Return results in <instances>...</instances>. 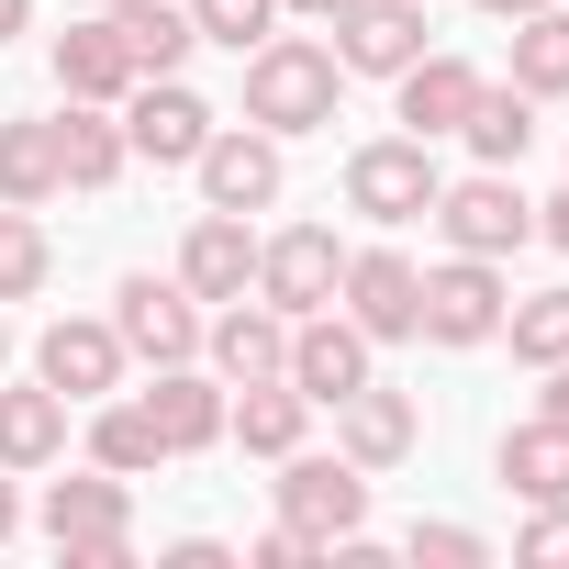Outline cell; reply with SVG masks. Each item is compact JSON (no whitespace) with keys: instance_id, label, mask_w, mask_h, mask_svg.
Segmentation results:
<instances>
[{"instance_id":"cell-12","label":"cell","mask_w":569,"mask_h":569,"mask_svg":"<svg viewBox=\"0 0 569 569\" xmlns=\"http://www.w3.org/2000/svg\"><path fill=\"white\" fill-rule=\"evenodd\" d=\"M123 336H112V313H57L46 336H34V380L46 391H68V402H101V391H123Z\"/></svg>"},{"instance_id":"cell-10","label":"cell","mask_w":569,"mask_h":569,"mask_svg":"<svg viewBox=\"0 0 569 569\" xmlns=\"http://www.w3.org/2000/svg\"><path fill=\"white\" fill-rule=\"evenodd\" d=\"M112 336H123V358H146V369L201 358V302L179 291V268H168V279H157V268L123 279V291H112Z\"/></svg>"},{"instance_id":"cell-5","label":"cell","mask_w":569,"mask_h":569,"mask_svg":"<svg viewBox=\"0 0 569 569\" xmlns=\"http://www.w3.org/2000/svg\"><path fill=\"white\" fill-rule=\"evenodd\" d=\"M436 190H447V168H436L425 134H369L347 157V212H369V223H425Z\"/></svg>"},{"instance_id":"cell-34","label":"cell","mask_w":569,"mask_h":569,"mask_svg":"<svg viewBox=\"0 0 569 569\" xmlns=\"http://www.w3.org/2000/svg\"><path fill=\"white\" fill-rule=\"evenodd\" d=\"M513 558H536V569H558V558H569V502H536V525L513 536Z\"/></svg>"},{"instance_id":"cell-8","label":"cell","mask_w":569,"mask_h":569,"mask_svg":"<svg viewBox=\"0 0 569 569\" xmlns=\"http://www.w3.org/2000/svg\"><path fill=\"white\" fill-rule=\"evenodd\" d=\"M336 313L369 336V347H402L425 325V268L402 246H347V279H336Z\"/></svg>"},{"instance_id":"cell-36","label":"cell","mask_w":569,"mask_h":569,"mask_svg":"<svg viewBox=\"0 0 569 569\" xmlns=\"http://www.w3.org/2000/svg\"><path fill=\"white\" fill-rule=\"evenodd\" d=\"M536 380H547V391H536V413H547V425H569V358H558V369H536Z\"/></svg>"},{"instance_id":"cell-11","label":"cell","mask_w":569,"mask_h":569,"mask_svg":"<svg viewBox=\"0 0 569 569\" xmlns=\"http://www.w3.org/2000/svg\"><path fill=\"white\" fill-rule=\"evenodd\" d=\"M212 123H223V112H212V101H201V90H190L179 68H168V79H134V90H123V146H134L146 168H190V157L212 146Z\"/></svg>"},{"instance_id":"cell-18","label":"cell","mask_w":569,"mask_h":569,"mask_svg":"<svg viewBox=\"0 0 569 569\" xmlns=\"http://www.w3.org/2000/svg\"><path fill=\"white\" fill-rule=\"evenodd\" d=\"M469 101H480V68L447 57V46H425V57L391 79V112H402V134H425V146H447V134L469 123Z\"/></svg>"},{"instance_id":"cell-17","label":"cell","mask_w":569,"mask_h":569,"mask_svg":"<svg viewBox=\"0 0 569 569\" xmlns=\"http://www.w3.org/2000/svg\"><path fill=\"white\" fill-rule=\"evenodd\" d=\"M179 291L190 302H246L257 291V223L246 212H201L179 234Z\"/></svg>"},{"instance_id":"cell-38","label":"cell","mask_w":569,"mask_h":569,"mask_svg":"<svg viewBox=\"0 0 569 569\" xmlns=\"http://www.w3.org/2000/svg\"><path fill=\"white\" fill-rule=\"evenodd\" d=\"M12 34H34V0H0V46H12Z\"/></svg>"},{"instance_id":"cell-41","label":"cell","mask_w":569,"mask_h":569,"mask_svg":"<svg viewBox=\"0 0 569 569\" xmlns=\"http://www.w3.org/2000/svg\"><path fill=\"white\" fill-rule=\"evenodd\" d=\"M480 12H491V23H525V12H547V0H480Z\"/></svg>"},{"instance_id":"cell-4","label":"cell","mask_w":569,"mask_h":569,"mask_svg":"<svg viewBox=\"0 0 569 569\" xmlns=\"http://www.w3.org/2000/svg\"><path fill=\"white\" fill-rule=\"evenodd\" d=\"M502 313H513V279H502V257H436L425 268V347H491L502 336Z\"/></svg>"},{"instance_id":"cell-7","label":"cell","mask_w":569,"mask_h":569,"mask_svg":"<svg viewBox=\"0 0 569 569\" xmlns=\"http://www.w3.org/2000/svg\"><path fill=\"white\" fill-rule=\"evenodd\" d=\"M190 179H201V212H279V190H291V157H279V134H257V123H212V146L190 157Z\"/></svg>"},{"instance_id":"cell-30","label":"cell","mask_w":569,"mask_h":569,"mask_svg":"<svg viewBox=\"0 0 569 569\" xmlns=\"http://www.w3.org/2000/svg\"><path fill=\"white\" fill-rule=\"evenodd\" d=\"M46 279H57V234H46L34 212L0 201V302H34Z\"/></svg>"},{"instance_id":"cell-16","label":"cell","mask_w":569,"mask_h":569,"mask_svg":"<svg viewBox=\"0 0 569 569\" xmlns=\"http://www.w3.org/2000/svg\"><path fill=\"white\" fill-rule=\"evenodd\" d=\"M336 447L380 480V469H402L413 447H425V413H413V391H391V380H358L347 402H336Z\"/></svg>"},{"instance_id":"cell-33","label":"cell","mask_w":569,"mask_h":569,"mask_svg":"<svg viewBox=\"0 0 569 569\" xmlns=\"http://www.w3.org/2000/svg\"><path fill=\"white\" fill-rule=\"evenodd\" d=\"M402 558H413V569H480L491 547H480L469 525H413V536H402Z\"/></svg>"},{"instance_id":"cell-19","label":"cell","mask_w":569,"mask_h":569,"mask_svg":"<svg viewBox=\"0 0 569 569\" xmlns=\"http://www.w3.org/2000/svg\"><path fill=\"white\" fill-rule=\"evenodd\" d=\"M146 413H157L168 458H201V447H223V413H234V391H223L201 358H179V369H157V380H146Z\"/></svg>"},{"instance_id":"cell-29","label":"cell","mask_w":569,"mask_h":569,"mask_svg":"<svg viewBox=\"0 0 569 569\" xmlns=\"http://www.w3.org/2000/svg\"><path fill=\"white\" fill-rule=\"evenodd\" d=\"M525 101H569V0H547V12L513 23V68H502Z\"/></svg>"},{"instance_id":"cell-23","label":"cell","mask_w":569,"mask_h":569,"mask_svg":"<svg viewBox=\"0 0 569 569\" xmlns=\"http://www.w3.org/2000/svg\"><path fill=\"white\" fill-rule=\"evenodd\" d=\"M57 168H68V190H112V179L134 168V146H123V112H101V101H68V112H57Z\"/></svg>"},{"instance_id":"cell-43","label":"cell","mask_w":569,"mask_h":569,"mask_svg":"<svg viewBox=\"0 0 569 569\" xmlns=\"http://www.w3.org/2000/svg\"><path fill=\"white\" fill-rule=\"evenodd\" d=\"M425 12H436V0H425Z\"/></svg>"},{"instance_id":"cell-9","label":"cell","mask_w":569,"mask_h":569,"mask_svg":"<svg viewBox=\"0 0 569 569\" xmlns=\"http://www.w3.org/2000/svg\"><path fill=\"white\" fill-rule=\"evenodd\" d=\"M336 279H347V246H336V223H279V234H257V302L268 313H325L336 302Z\"/></svg>"},{"instance_id":"cell-6","label":"cell","mask_w":569,"mask_h":569,"mask_svg":"<svg viewBox=\"0 0 569 569\" xmlns=\"http://www.w3.org/2000/svg\"><path fill=\"white\" fill-rule=\"evenodd\" d=\"M279 525H291V536H313V547L358 536V525H369V469H358L347 447H336V458L291 447V458H279Z\"/></svg>"},{"instance_id":"cell-21","label":"cell","mask_w":569,"mask_h":569,"mask_svg":"<svg viewBox=\"0 0 569 569\" xmlns=\"http://www.w3.org/2000/svg\"><path fill=\"white\" fill-rule=\"evenodd\" d=\"M46 68H57V101H101V112H123V90H134V57H123L112 12H101V23H68V34L46 46Z\"/></svg>"},{"instance_id":"cell-37","label":"cell","mask_w":569,"mask_h":569,"mask_svg":"<svg viewBox=\"0 0 569 569\" xmlns=\"http://www.w3.org/2000/svg\"><path fill=\"white\" fill-rule=\"evenodd\" d=\"M536 234H547V246L569 257V190H558V201H536Z\"/></svg>"},{"instance_id":"cell-1","label":"cell","mask_w":569,"mask_h":569,"mask_svg":"<svg viewBox=\"0 0 569 569\" xmlns=\"http://www.w3.org/2000/svg\"><path fill=\"white\" fill-rule=\"evenodd\" d=\"M336 90H347V68H336V46H313V34H268L257 57H246V123L257 134H325L336 123Z\"/></svg>"},{"instance_id":"cell-26","label":"cell","mask_w":569,"mask_h":569,"mask_svg":"<svg viewBox=\"0 0 569 569\" xmlns=\"http://www.w3.org/2000/svg\"><path fill=\"white\" fill-rule=\"evenodd\" d=\"M112 34H123V57H134V79H168V68H190V0H112Z\"/></svg>"},{"instance_id":"cell-2","label":"cell","mask_w":569,"mask_h":569,"mask_svg":"<svg viewBox=\"0 0 569 569\" xmlns=\"http://www.w3.org/2000/svg\"><path fill=\"white\" fill-rule=\"evenodd\" d=\"M425 223L447 234V257H513V246H536V201H525L513 168H469V179H447Z\"/></svg>"},{"instance_id":"cell-15","label":"cell","mask_w":569,"mask_h":569,"mask_svg":"<svg viewBox=\"0 0 569 569\" xmlns=\"http://www.w3.org/2000/svg\"><path fill=\"white\" fill-rule=\"evenodd\" d=\"M291 380L313 391V413H336L358 380H380V347H369V336L325 302V313H302V325H291Z\"/></svg>"},{"instance_id":"cell-14","label":"cell","mask_w":569,"mask_h":569,"mask_svg":"<svg viewBox=\"0 0 569 569\" xmlns=\"http://www.w3.org/2000/svg\"><path fill=\"white\" fill-rule=\"evenodd\" d=\"M201 369L234 391V380H279V369H291V313H268L257 291L246 302H212L201 313Z\"/></svg>"},{"instance_id":"cell-22","label":"cell","mask_w":569,"mask_h":569,"mask_svg":"<svg viewBox=\"0 0 569 569\" xmlns=\"http://www.w3.org/2000/svg\"><path fill=\"white\" fill-rule=\"evenodd\" d=\"M68 391H46V380H23V391H0V469L12 480H34V469H57L68 458Z\"/></svg>"},{"instance_id":"cell-3","label":"cell","mask_w":569,"mask_h":569,"mask_svg":"<svg viewBox=\"0 0 569 569\" xmlns=\"http://www.w3.org/2000/svg\"><path fill=\"white\" fill-rule=\"evenodd\" d=\"M46 536H57L68 569H123L134 558V480H112V469L57 480L46 491Z\"/></svg>"},{"instance_id":"cell-40","label":"cell","mask_w":569,"mask_h":569,"mask_svg":"<svg viewBox=\"0 0 569 569\" xmlns=\"http://www.w3.org/2000/svg\"><path fill=\"white\" fill-rule=\"evenodd\" d=\"M279 12H302V23H336V12H347V0H279Z\"/></svg>"},{"instance_id":"cell-27","label":"cell","mask_w":569,"mask_h":569,"mask_svg":"<svg viewBox=\"0 0 569 569\" xmlns=\"http://www.w3.org/2000/svg\"><path fill=\"white\" fill-rule=\"evenodd\" d=\"M57 190H68V168H57V123L12 112V123H0V201H12V212H46Z\"/></svg>"},{"instance_id":"cell-24","label":"cell","mask_w":569,"mask_h":569,"mask_svg":"<svg viewBox=\"0 0 569 569\" xmlns=\"http://www.w3.org/2000/svg\"><path fill=\"white\" fill-rule=\"evenodd\" d=\"M157 458H168V436H157L146 391H101V402H90V469H112V480H146Z\"/></svg>"},{"instance_id":"cell-20","label":"cell","mask_w":569,"mask_h":569,"mask_svg":"<svg viewBox=\"0 0 569 569\" xmlns=\"http://www.w3.org/2000/svg\"><path fill=\"white\" fill-rule=\"evenodd\" d=\"M313 436V391L279 369V380H234V413H223V447H246V458H291Z\"/></svg>"},{"instance_id":"cell-35","label":"cell","mask_w":569,"mask_h":569,"mask_svg":"<svg viewBox=\"0 0 569 569\" xmlns=\"http://www.w3.org/2000/svg\"><path fill=\"white\" fill-rule=\"evenodd\" d=\"M313 558H325V547H313V536H291V525H268V536H257V558H246V569H313Z\"/></svg>"},{"instance_id":"cell-28","label":"cell","mask_w":569,"mask_h":569,"mask_svg":"<svg viewBox=\"0 0 569 569\" xmlns=\"http://www.w3.org/2000/svg\"><path fill=\"white\" fill-rule=\"evenodd\" d=\"M458 146H469L480 168H525V146H536V101H525L513 79H480V101H469Z\"/></svg>"},{"instance_id":"cell-42","label":"cell","mask_w":569,"mask_h":569,"mask_svg":"<svg viewBox=\"0 0 569 569\" xmlns=\"http://www.w3.org/2000/svg\"><path fill=\"white\" fill-rule=\"evenodd\" d=\"M0 369H12V302H0Z\"/></svg>"},{"instance_id":"cell-13","label":"cell","mask_w":569,"mask_h":569,"mask_svg":"<svg viewBox=\"0 0 569 569\" xmlns=\"http://www.w3.org/2000/svg\"><path fill=\"white\" fill-rule=\"evenodd\" d=\"M325 34H336V68H347V79H402V68L436 46V34H425V0H347Z\"/></svg>"},{"instance_id":"cell-25","label":"cell","mask_w":569,"mask_h":569,"mask_svg":"<svg viewBox=\"0 0 569 569\" xmlns=\"http://www.w3.org/2000/svg\"><path fill=\"white\" fill-rule=\"evenodd\" d=\"M491 469H502V491L513 502H569V425H502V447H491Z\"/></svg>"},{"instance_id":"cell-31","label":"cell","mask_w":569,"mask_h":569,"mask_svg":"<svg viewBox=\"0 0 569 569\" xmlns=\"http://www.w3.org/2000/svg\"><path fill=\"white\" fill-rule=\"evenodd\" d=\"M502 336H513L525 369H558V358H569V291H525V302L502 313Z\"/></svg>"},{"instance_id":"cell-32","label":"cell","mask_w":569,"mask_h":569,"mask_svg":"<svg viewBox=\"0 0 569 569\" xmlns=\"http://www.w3.org/2000/svg\"><path fill=\"white\" fill-rule=\"evenodd\" d=\"M190 34L223 46V57H257L279 34V0H190Z\"/></svg>"},{"instance_id":"cell-39","label":"cell","mask_w":569,"mask_h":569,"mask_svg":"<svg viewBox=\"0 0 569 569\" xmlns=\"http://www.w3.org/2000/svg\"><path fill=\"white\" fill-rule=\"evenodd\" d=\"M12 525H23V491H12V469H0V547H12Z\"/></svg>"}]
</instances>
